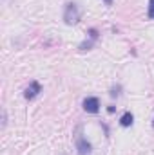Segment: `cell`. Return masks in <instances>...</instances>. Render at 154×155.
<instances>
[{"label":"cell","instance_id":"cell-1","mask_svg":"<svg viewBox=\"0 0 154 155\" xmlns=\"http://www.w3.org/2000/svg\"><path fill=\"white\" fill-rule=\"evenodd\" d=\"M64 22H65L67 25H75V24L80 22V9H78L76 4H73V2L65 4V9H64Z\"/></svg>","mask_w":154,"mask_h":155},{"label":"cell","instance_id":"cell-2","mask_svg":"<svg viewBox=\"0 0 154 155\" xmlns=\"http://www.w3.org/2000/svg\"><path fill=\"white\" fill-rule=\"evenodd\" d=\"M75 144H76L78 155H91V153H93V146H91V143H89L82 134H78V135H76Z\"/></svg>","mask_w":154,"mask_h":155},{"label":"cell","instance_id":"cell-3","mask_svg":"<svg viewBox=\"0 0 154 155\" xmlns=\"http://www.w3.org/2000/svg\"><path fill=\"white\" fill-rule=\"evenodd\" d=\"M83 110L87 114H98L100 112V99L94 96H89L83 99Z\"/></svg>","mask_w":154,"mask_h":155},{"label":"cell","instance_id":"cell-4","mask_svg":"<svg viewBox=\"0 0 154 155\" xmlns=\"http://www.w3.org/2000/svg\"><path fill=\"white\" fill-rule=\"evenodd\" d=\"M40 92H42V85H40L38 81H31V83L27 85V88L24 90V97L31 101V99H35V97L38 96Z\"/></svg>","mask_w":154,"mask_h":155},{"label":"cell","instance_id":"cell-5","mask_svg":"<svg viewBox=\"0 0 154 155\" xmlns=\"http://www.w3.org/2000/svg\"><path fill=\"white\" fill-rule=\"evenodd\" d=\"M132 123H134V116H132L131 112H125L123 116L120 117V124H121L123 128H129V126H132Z\"/></svg>","mask_w":154,"mask_h":155},{"label":"cell","instance_id":"cell-6","mask_svg":"<svg viewBox=\"0 0 154 155\" xmlns=\"http://www.w3.org/2000/svg\"><path fill=\"white\" fill-rule=\"evenodd\" d=\"M94 41H96V40H93V38L85 40V41H82V43H80V47H78V49H80V51H89V49L94 45Z\"/></svg>","mask_w":154,"mask_h":155},{"label":"cell","instance_id":"cell-7","mask_svg":"<svg viewBox=\"0 0 154 155\" xmlns=\"http://www.w3.org/2000/svg\"><path fill=\"white\" fill-rule=\"evenodd\" d=\"M147 18L154 20V0H149V7H147Z\"/></svg>","mask_w":154,"mask_h":155},{"label":"cell","instance_id":"cell-8","mask_svg":"<svg viewBox=\"0 0 154 155\" xmlns=\"http://www.w3.org/2000/svg\"><path fill=\"white\" fill-rule=\"evenodd\" d=\"M5 124H7V114L5 110H2V128H5Z\"/></svg>","mask_w":154,"mask_h":155},{"label":"cell","instance_id":"cell-9","mask_svg":"<svg viewBox=\"0 0 154 155\" xmlns=\"http://www.w3.org/2000/svg\"><path fill=\"white\" fill-rule=\"evenodd\" d=\"M105 2V5H113V0H103Z\"/></svg>","mask_w":154,"mask_h":155},{"label":"cell","instance_id":"cell-10","mask_svg":"<svg viewBox=\"0 0 154 155\" xmlns=\"http://www.w3.org/2000/svg\"><path fill=\"white\" fill-rule=\"evenodd\" d=\"M152 126H154V121H152Z\"/></svg>","mask_w":154,"mask_h":155}]
</instances>
